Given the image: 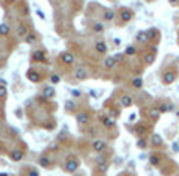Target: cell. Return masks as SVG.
<instances>
[{
    "label": "cell",
    "instance_id": "1",
    "mask_svg": "<svg viewBox=\"0 0 179 176\" xmlns=\"http://www.w3.org/2000/svg\"><path fill=\"white\" fill-rule=\"evenodd\" d=\"M174 80H176V73H174V71L168 69L162 74V83L163 85H171Z\"/></svg>",
    "mask_w": 179,
    "mask_h": 176
},
{
    "label": "cell",
    "instance_id": "2",
    "mask_svg": "<svg viewBox=\"0 0 179 176\" xmlns=\"http://www.w3.org/2000/svg\"><path fill=\"white\" fill-rule=\"evenodd\" d=\"M60 60H61L63 65L69 66V65H72V63L76 61V58H74V53H71V52H63L61 55H60Z\"/></svg>",
    "mask_w": 179,
    "mask_h": 176
},
{
    "label": "cell",
    "instance_id": "3",
    "mask_svg": "<svg viewBox=\"0 0 179 176\" xmlns=\"http://www.w3.org/2000/svg\"><path fill=\"white\" fill-rule=\"evenodd\" d=\"M94 51L101 53V55H104V53H107V44H105V41H102V39H96L94 43Z\"/></svg>",
    "mask_w": 179,
    "mask_h": 176
},
{
    "label": "cell",
    "instance_id": "4",
    "mask_svg": "<svg viewBox=\"0 0 179 176\" xmlns=\"http://www.w3.org/2000/svg\"><path fill=\"white\" fill-rule=\"evenodd\" d=\"M76 120H77V124L79 126H86V124H90V116L83 113V112H80V113H77L76 115Z\"/></svg>",
    "mask_w": 179,
    "mask_h": 176
},
{
    "label": "cell",
    "instance_id": "5",
    "mask_svg": "<svg viewBox=\"0 0 179 176\" xmlns=\"http://www.w3.org/2000/svg\"><path fill=\"white\" fill-rule=\"evenodd\" d=\"M77 168H79V162H77L76 159H69L66 162L65 170L68 171V173H74V171H77Z\"/></svg>",
    "mask_w": 179,
    "mask_h": 176
},
{
    "label": "cell",
    "instance_id": "6",
    "mask_svg": "<svg viewBox=\"0 0 179 176\" xmlns=\"http://www.w3.org/2000/svg\"><path fill=\"white\" fill-rule=\"evenodd\" d=\"M74 77L77 79V80H85L86 77H88V71L85 69V68H77V69L74 71Z\"/></svg>",
    "mask_w": 179,
    "mask_h": 176
},
{
    "label": "cell",
    "instance_id": "7",
    "mask_svg": "<svg viewBox=\"0 0 179 176\" xmlns=\"http://www.w3.org/2000/svg\"><path fill=\"white\" fill-rule=\"evenodd\" d=\"M10 159L14 160V162H21L22 159H24V151L22 150H13L10 152Z\"/></svg>",
    "mask_w": 179,
    "mask_h": 176
},
{
    "label": "cell",
    "instance_id": "8",
    "mask_svg": "<svg viewBox=\"0 0 179 176\" xmlns=\"http://www.w3.org/2000/svg\"><path fill=\"white\" fill-rule=\"evenodd\" d=\"M132 102H134V99H132L131 94H123V96L119 98V104H121V107H131Z\"/></svg>",
    "mask_w": 179,
    "mask_h": 176
},
{
    "label": "cell",
    "instance_id": "9",
    "mask_svg": "<svg viewBox=\"0 0 179 176\" xmlns=\"http://www.w3.org/2000/svg\"><path fill=\"white\" fill-rule=\"evenodd\" d=\"M27 77H29V80H30V82H33V83L41 82V74L36 73V71H33V69H30L29 73H27Z\"/></svg>",
    "mask_w": 179,
    "mask_h": 176
},
{
    "label": "cell",
    "instance_id": "10",
    "mask_svg": "<svg viewBox=\"0 0 179 176\" xmlns=\"http://www.w3.org/2000/svg\"><path fill=\"white\" fill-rule=\"evenodd\" d=\"M105 146H107V145H105L104 140H94V142H93V150L96 152H99V154L105 150Z\"/></svg>",
    "mask_w": 179,
    "mask_h": 176
},
{
    "label": "cell",
    "instance_id": "11",
    "mask_svg": "<svg viewBox=\"0 0 179 176\" xmlns=\"http://www.w3.org/2000/svg\"><path fill=\"white\" fill-rule=\"evenodd\" d=\"M119 16H121V21L123 22H129L132 17H134V13H132L131 10H127V8H124V10H121Z\"/></svg>",
    "mask_w": 179,
    "mask_h": 176
},
{
    "label": "cell",
    "instance_id": "12",
    "mask_svg": "<svg viewBox=\"0 0 179 176\" xmlns=\"http://www.w3.org/2000/svg\"><path fill=\"white\" fill-rule=\"evenodd\" d=\"M154 60H155V49H153V52H146V55H145V65L146 66L153 65Z\"/></svg>",
    "mask_w": 179,
    "mask_h": 176
},
{
    "label": "cell",
    "instance_id": "13",
    "mask_svg": "<svg viewBox=\"0 0 179 176\" xmlns=\"http://www.w3.org/2000/svg\"><path fill=\"white\" fill-rule=\"evenodd\" d=\"M31 58H33V61H44L46 60V52L44 51H35L31 53Z\"/></svg>",
    "mask_w": 179,
    "mask_h": 176
},
{
    "label": "cell",
    "instance_id": "14",
    "mask_svg": "<svg viewBox=\"0 0 179 176\" xmlns=\"http://www.w3.org/2000/svg\"><path fill=\"white\" fill-rule=\"evenodd\" d=\"M145 33H146V39H157L160 35H159V31L155 30V29H148V30H145Z\"/></svg>",
    "mask_w": 179,
    "mask_h": 176
},
{
    "label": "cell",
    "instance_id": "15",
    "mask_svg": "<svg viewBox=\"0 0 179 176\" xmlns=\"http://www.w3.org/2000/svg\"><path fill=\"white\" fill-rule=\"evenodd\" d=\"M104 66L108 68V69H113V68L116 66V60H115V57H105L104 58Z\"/></svg>",
    "mask_w": 179,
    "mask_h": 176
},
{
    "label": "cell",
    "instance_id": "16",
    "mask_svg": "<svg viewBox=\"0 0 179 176\" xmlns=\"http://www.w3.org/2000/svg\"><path fill=\"white\" fill-rule=\"evenodd\" d=\"M102 123H104L105 128H113V126L116 124V121H115V118H112V116H105L102 120Z\"/></svg>",
    "mask_w": 179,
    "mask_h": 176
},
{
    "label": "cell",
    "instance_id": "17",
    "mask_svg": "<svg viewBox=\"0 0 179 176\" xmlns=\"http://www.w3.org/2000/svg\"><path fill=\"white\" fill-rule=\"evenodd\" d=\"M27 30H29V29H27V25L25 24H19V25H17V35H19V36H27V35H29V33H27Z\"/></svg>",
    "mask_w": 179,
    "mask_h": 176
},
{
    "label": "cell",
    "instance_id": "18",
    "mask_svg": "<svg viewBox=\"0 0 179 176\" xmlns=\"http://www.w3.org/2000/svg\"><path fill=\"white\" fill-rule=\"evenodd\" d=\"M132 87H134L135 90H140L141 87H143V79L141 77H134L132 79Z\"/></svg>",
    "mask_w": 179,
    "mask_h": 176
},
{
    "label": "cell",
    "instance_id": "19",
    "mask_svg": "<svg viewBox=\"0 0 179 176\" xmlns=\"http://www.w3.org/2000/svg\"><path fill=\"white\" fill-rule=\"evenodd\" d=\"M151 143H153V146H160L162 145V137H160L159 134H154L153 137H151Z\"/></svg>",
    "mask_w": 179,
    "mask_h": 176
},
{
    "label": "cell",
    "instance_id": "20",
    "mask_svg": "<svg viewBox=\"0 0 179 176\" xmlns=\"http://www.w3.org/2000/svg\"><path fill=\"white\" fill-rule=\"evenodd\" d=\"M104 30H105V27L102 22H94L93 24V31H96V33H102Z\"/></svg>",
    "mask_w": 179,
    "mask_h": 176
},
{
    "label": "cell",
    "instance_id": "21",
    "mask_svg": "<svg viewBox=\"0 0 179 176\" xmlns=\"http://www.w3.org/2000/svg\"><path fill=\"white\" fill-rule=\"evenodd\" d=\"M43 94L46 98H53L55 96V90H53V87H46L44 88V91H43Z\"/></svg>",
    "mask_w": 179,
    "mask_h": 176
},
{
    "label": "cell",
    "instance_id": "22",
    "mask_svg": "<svg viewBox=\"0 0 179 176\" xmlns=\"http://www.w3.org/2000/svg\"><path fill=\"white\" fill-rule=\"evenodd\" d=\"M149 164L153 165V167H159L160 165V157L157 154H153V156L149 157Z\"/></svg>",
    "mask_w": 179,
    "mask_h": 176
},
{
    "label": "cell",
    "instance_id": "23",
    "mask_svg": "<svg viewBox=\"0 0 179 176\" xmlns=\"http://www.w3.org/2000/svg\"><path fill=\"white\" fill-rule=\"evenodd\" d=\"M149 115H151V118H154V120H157V118H160V110L157 109V107H153V109H149Z\"/></svg>",
    "mask_w": 179,
    "mask_h": 176
},
{
    "label": "cell",
    "instance_id": "24",
    "mask_svg": "<svg viewBox=\"0 0 179 176\" xmlns=\"http://www.w3.org/2000/svg\"><path fill=\"white\" fill-rule=\"evenodd\" d=\"M115 16H116V14H115L113 10H107V11L104 13V19H105V21H113Z\"/></svg>",
    "mask_w": 179,
    "mask_h": 176
},
{
    "label": "cell",
    "instance_id": "25",
    "mask_svg": "<svg viewBox=\"0 0 179 176\" xmlns=\"http://www.w3.org/2000/svg\"><path fill=\"white\" fill-rule=\"evenodd\" d=\"M10 33V25L8 24H0V35L2 36H5V35Z\"/></svg>",
    "mask_w": 179,
    "mask_h": 176
},
{
    "label": "cell",
    "instance_id": "26",
    "mask_svg": "<svg viewBox=\"0 0 179 176\" xmlns=\"http://www.w3.org/2000/svg\"><path fill=\"white\" fill-rule=\"evenodd\" d=\"M96 165H99L102 170H105V167H104V165H105V159H104L102 156H98V157H96Z\"/></svg>",
    "mask_w": 179,
    "mask_h": 176
},
{
    "label": "cell",
    "instance_id": "27",
    "mask_svg": "<svg viewBox=\"0 0 179 176\" xmlns=\"http://www.w3.org/2000/svg\"><path fill=\"white\" fill-rule=\"evenodd\" d=\"M36 41V35L35 33H29V35H27V36H25V43H29V44H33Z\"/></svg>",
    "mask_w": 179,
    "mask_h": 176
},
{
    "label": "cell",
    "instance_id": "28",
    "mask_svg": "<svg viewBox=\"0 0 179 176\" xmlns=\"http://www.w3.org/2000/svg\"><path fill=\"white\" fill-rule=\"evenodd\" d=\"M137 39H138L140 43H146L148 39H146V33L145 31H138V35H137Z\"/></svg>",
    "mask_w": 179,
    "mask_h": 176
},
{
    "label": "cell",
    "instance_id": "29",
    "mask_svg": "<svg viewBox=\"0 0 179 176\" xmlns=\"http://www.w3.org/2000/svg\"><path fill=\"white\" fill-rule=\"evenodd\" d=\"M8 94V88L5 87V85H0V99H3Z\"/></svg>",
    "mask_w": 179,
    "mask_h": 176
},
{
    "label": "cell",
    "instance_id": "30",
    "mask_svg": "<svg viewBox=\"0 0 179 176\" xmlns=\"http://www.w3.org/2000/svg\"><path fill=\"white\" fill-rule=\"evenodd\" d=\"M137 52V49H135V46H127L126 47V55H134V53Z\"/></svg>",
    "mask_w": 179,
    "mask_h": 176
},
{
    "label": "cell",
    "instance_id": "31",
    "mask_svg": "<svg viewBox=\"0 0 179 176\" xmlns=\"http://www.w3.org/2000/svg\"><path fill=\"white\" fill-rule=\"evenodd\" d=\"M146 145H148V142H146L145 138H140L138 142H137V146H138L140 150H143V148H146Z\"/></svg>",
    "mask_w": 179,
    "mask_h": 176
},
{
    "label": "cell",
    "instance_id": "32",
    "mask_svg": "<svg viewBox=\"0 0 179 176\" xmlns=\"http://www.w3.org/2000/svg\"><path fill=\"white\" fill-rule=\"evenodd\" d=\"M60 80H61V77H60L58 74H52V76H50V82H52V83H60Z\"/></svg>",
    "mask_w": 179,
    "mask_h": 176
},
{
    "label": "cell",
    "instance_id": "33",
    "mask_svg": "<svg viewBox=\"0 0 179 176\" xmlns=\"http://www.w3.org/2000/svg\"><path fill=\"white\" fill-rule=\"evenodd\" d=\"M39 164L43 165V167H49V159H47V157H41V159H39Z\"/></svg>",
    "mask_w": 179,
    "mask_h": 176
},
{
    "label": "cell",
    "instance_id": "34",
    "mask_svg": "<svg viewBox=\"0 0 179 176\" xmlns=\"http://www.w3.org/2000/svg\"><path fill=\"white\" fill-rule=\"evenodd\" d=\"M29 176H39V173H38V170H30Z\"/></svg>",
    "mask_w": 179,
    "mask_h": 176
},
{
    "label": "cell",
    "instance_id": "35",
    "mask_svg": "<svg viewBox=\"0 0 179 176\" xmlns=\"http://www.w3.org/2000/svg\"><path fill=\"white\" fill-rule=\"evenodd\" d=\"M0 176H8L6 173H0Z\"/></svg>",
    "mask_w": 179,
    "mask_h": 176
},
{
    "label": "cell",
    "instance_id": "36",
    "mask_svg": "<svg viewBox=\"0 0 179 176\" xmlns=\"http://www.w3.org/2000/svg\"><path fill=\"white\" fill-rule=\"evenodd\" d=\"M76 176H82V175H76Z\"/></svg>",
    "mask_w": 179,
    "mask_h": 176
}]
</instances>
